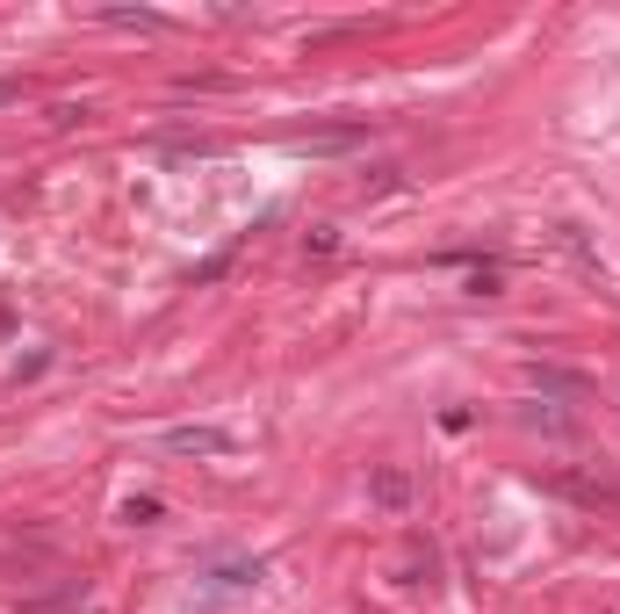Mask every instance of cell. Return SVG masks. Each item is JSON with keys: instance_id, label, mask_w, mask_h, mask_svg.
Here are the masks:
<instances>
[{"instance_id": "obj_7", "label": "cell", "mask_w": 620, "mask_h": 614, "mask_svg": "<svg viewBox=\"0 0 620 614\" xmlns=\"http://www.w3.org/2000/svg\"><path fill=\"white\" fill-rule=\"evenodd\" d=\"M159 513H167V507H159L152 491H138V499H123V507H116V521H123V527H152Z\"/></svg>"}, {"instance_id": "obj_12", "label": "cell", "mask_w": 620, "mask_h": 614, "mask_svg": "<svg viewBox=\"0 0 620 614\" xmlns=\"http://www.w3.org/2000/svg\"><path fill=\"white\" fill-rule=\"evenodd\" d=\"M310 253H318V261H325V253H340V231H332V225H310Z\"/></svg>"}, {"instance_id": "obj_8", "label": "cell", "mask_w": 620, "mask_h": 614, "mask_svg": "<svg viewBox=\"0 0 620 614\" xmlns=\"http://www.w3.org/2000/svg\"><path fill=\"white\" fill-rule=\"evenodd\" d=\"M498 282H505V261H477L469 268V297H498Z\"/></svg>"}, {"instance_id": "obj_5", "label": "cell", "mask_w": 620, "mask_h": 614, "mask_svg": "<svg viewBox=\"0 0 620 614\" xmlns=\"http://www.w3.org/2000/svg\"><path fill=\"white\" fill-rule=\"evenodd\" d=\"M368 499H376L382 513H404V507H412V477L397 470V463H382V470L368 477Z\"/></svg>"}, {"instance_id": "obj_10", "label": "cell", "mask_w": 620, "mask_h": 614, "mask_svg": "<svg viewBox=\"0 0 620 614\" xmlns=\"http://www.w3.org/2000/svg\"><path fill=\"white\" fill-rule=\"evenodd\" d=\"M231 261H239V253H231V246H225V253H209V261L195 268L188 282H195V289H203V282H225V275H231Z\"/></svg>"}, {"instance_id": "obj_1", "label": "cell", "mask_w": 620, "mask_h": 614, "mask_svg": "<svg viewBox=\"0 0 620 614\" xmlns=\"http://www.w3.org/2000/svg\"><path fill=\"white\" fill-rule=\"evenodd\" d=\"M541 485H549L555 499H570V507H585V513H620V485H606V477L555 470V477H541Z\"/></svg>"}, {"instance_id": "obj_6", "label": "cell", "mask_w": 620, "mask_h": 614, "mask_svg": "<svg viewBox=\"0 0 620 614\" xmlns=\"http://www.w3.org/2000/svg\"><path fill=\"white\" fill-rule=\"evenodd\" d=\"M368 123H346V130H303V138H289L296 152H346V145H361Z\"/></svg>"}, {"instance_id": "obj_11", "label": "cell", "mask_w": 620, "mask_h": 614, "mask_svg": "<svg viewBox=\"0 0 620 614\" xmlns=\"http://www.w3.org/2000/svg\"><path fill=\"white\" fill-rule=\"evenodd\" d=\"M102 22H116V30H167V15H130V8H102Z\"/></svg>"}, {"instance_id": "obj_4", "label": "cell", "mask_w": 620, "mask_h": 614, "mask_svg": "<svg viewBox=\"0 0 620 614\" xmlns=\"http://www.w3.org/2000/svg\"><path fill=\"white\" fill-rule=\"evenodd\" d=\"M167 448L173 456H225L231 434L225 427H167Z\"/></svg>"}, {"instance_id": "obj_9", "label": "cell", "mask_w": 620, "mask_h": 614, "mask_svg": "<svg viewBox=\"0 0 620 614\" xmlns=\"http://www.w3.org/2000/svg\"><path fill=\"white\" fill-rule=\"evenodd\" d=\"M555 239H563L570 253H577V268H585V275H599V253H592V239H585L577 225H555Z\"/></svg>"}, {"instance_id": "obj_3", "label": "cell", "mask_w": 620, "mask_h": 614, "mask_svg": "<svg viewBox=\"0 0 620 614\" xmlns=\"http://www.w3.org/2000/svg\"><path fill=\"white\" fill-rule=\"evenodd\" d=\"M195 579L225 585V593H245V585L267 579V564H260V557H203V564H195Z\"/></svg>"}, {"instance_id": "obj_2", "label": "cell", "mask_w": 620, "mask_h": 614, "mask_svg": "<svg viewBox=\"0 0 620 614\" xmlns=\"http://www.w3.org/2000/svg\"><path fill=\"white\" fill-rule=\"evenodd\" d=\"M527 384H535L541 398H563V405L592 398V376H577V368H563V362H527Z\"/></svg>"}]
</instances>
